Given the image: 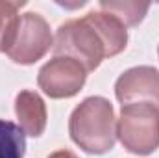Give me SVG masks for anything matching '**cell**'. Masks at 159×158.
<instances>
[{"label": "cell", "instance_id": "6da1fadb", "mask_svg": "<svg viewBox=\"0 0 159 158\" xmlns=\"http://www.w3.org/2000/svg\"><path fill=\"white\" fill-rule=\"evenodd\" d=\"M126 45V26L115 15L100 9L63 22L56 32L54 52L56 56H69L80 62L91 73L106 58L120 54Z\"/></svg>", "mask_w": 159, "mask_h": 158}, {"label": "cell", "instance_id": "7a4b0ae2", "mask_svg": "<svg viewBox=\"0 0 159 158\" xmlns=\"http://www.w3.org/2000/svg\"><path fill=\"white\" fill-rule=\"evenodd\" d=\"M70 140L89 155H106L117 143V117L113 104L104 97H87L69 119Z\"/></svg>", "mask_w": 159, "mask_h": 158}, {"label": "cell", "instance_id": "3957f363", "mask_svg": "<svg viewBox=\"0 0 159 158\" xmlns=\"http://www.w3.org/2000/svg\"><path fill=\"white\" fill-rule=\"evenodd\" d=\"M117 138L122 147L137 156L159 149V108L150 102L122 104L117 119Z\"/></svg>", "mask_w": 159, "mask_h": 158}, {"label": "cell", "instance_id": "277c9868", "mask_svg": "<svg viewBox=\"0 0 159 158\" xmlns=\"http://www.w3.org/2000/svg\"><path fill=\"white\" fill-rule=\"evenodd\" d=\"M54 47V37L48 22L39 13L28 11L20 15L15 37L6 50L7 58L19 65H32Z\"/></svg>", "mask_w": 159, "mask_h": 158}, {"label": "cell", "instance_id": "5b68a950", "mask_svg": "<svg viewBox=\"0 0 159 158\" xmlns=\"http://www.w3.org/2000/svg\"><path fill=\"white\" fill-rule=\"evenodd\" d=\"M85 67L69 56H54L37 75L39 87L50 99H70L78 95L85 86Z\"/></svg>", "mask_w": 159, "mask_h": 158}, {"label": "cell", "instance_id": "8992f818", "mask_svg": "<svg viewBox=\"0 0 159 158\" xmlns=\"http://www.w3.org/2000/svg\"><path fill=\"white\" fill-rule=\"evenodd\" d=\"M115 95L120 104L150 102L159 108V71L150 65L124 71L115 82Z\"/></svg>", "mask_w": 159, "mask_h": 158}, {"label": "cell", "instance_id": "52a82bcc", "mask_svg": "<svg viewBox=\"0 0 159 158\" xmlns=\"http://www.w3.org/2000/svg\"><path fill=\"white\" fill-rule=\"evenodd\" d=\"M15 116L19 119V126L26 136L39 138L46 128V104L39 93L32 89H22L15 97Z\"/></svg>", "mask_w": 159, "mask_h": 158}, {"label": "cell", "instance_id": "ba28073f", "mask_svg": "<svg viewBox=\"0 0 159 158\" xmlns=\"http://www.w3.org/2000/svg\"><path fill=\"white\" fill-rule=\"evenodd\" d=\"M26 134L11 121L0 119V158H24Z\"/></svg>", "mask_w": 159, "mask_h": 158}, {"label": "cell", "instance_id": "9c48e42d", "mask_svg": "<svg viewBox=\"0 0 159 158\" xmlns=\"http://www.w3.org/2000/svg\"><path fill=\"white\" fill-rule=\"evenodd\" d=\"M100 9L115 15L126 28L128 26L131 28V26H137L144 19V15L150 9V4H139V2H111V0L107 2V0H102L100 2Z\"/></svg>", "mask_w": 159, "mask_h": 158}, {"label": "cell", "instance_id": "30bf717a", "mask_svg": "<svg viewBox=\"0 0 159 158\" xmlns=\"http://www.w3.org/2000/svg\"><path fill=\"white\" fill-rule=\"evenodd\" d=\"M26 2H9L0 0V52H6L15 37L17 26H19V9Z\"/></svg>", "mask_w": 159, "mask_h": 158}, {"label": "cell", "instance_id": "8fae6325", "mask_svg": "<svg viewBox=\"0 0 159 158\" xmlns=\"http://www.w3.org/2000/svg\"><path fill=\"white\" fill-rule=\"evenodd\" d=\"M46 158H78L72 151H69V149H59V151H54L50 156Z\"/></svg>", "mask_w": 159, "mask_h": 158}, {"label": "cell", "instance_id": "7c38bea8", "mask_svg": "<svg viewBox=\"0 0 159 158\" xmlns=\"http://www.w3.org/2000/svg\"><path fill=\"white\" fill-rule=\"evenodd\" d=\"M157 54H159V47H157Z\"/></svg>", "mask_w": 159, "mask_h": 158}]
</instances>
